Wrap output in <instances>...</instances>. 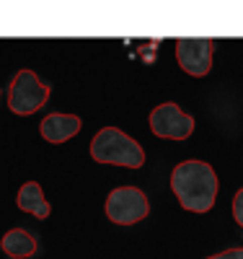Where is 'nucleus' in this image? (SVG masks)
Returning <instances> with one entry per match:
<instances>
[{
    "label": "nucleus",
    "mask_w": 243,
    "mask_h": 259,
    "mask_svg": "<svg viewBox=\"0 0 243 259\" xmlns=\"http://www.w3.org/2000/svg\"><path fill=\"white\" fill-rule=\"evenodd\" d=\"M50 101V85L41 83L34 70H18L8 89V106L13 114L29 117Z\"/></svg>",
    "instance_id": "obj_3"
},
{
    "label": "nucleus",
    "mask_w": 243,
    "mask_h": 259,
    "mask_svg": "<svg viewBox=\"0 0 243 259\" xmlns=\"http://www.w3.org/2000/svg\"><path fill=\"white\" fill-rule=\"evenodd\" d=\"M233 218H235V223L243 228V189H238L235 197H233Z\"/></svg>",
    "instance_id": "obj_10"
},
{
    "label": "nucleus",
    "mask_w": 243,
    "mask_h": 259,
    "mask_svg": "<svg viewBox=\"0 0 243 259\" xmlns=\"http://www.w3.org/2000/svg\"><path fill=\"white\" fill-rule=\"evenodd\" d=\"M80 127H83L80 117H75V114H60L57 112V114H47L41 119L39 133H41V138L47 143L60 145V143H68L70 138H75L80 133Z\"/></svg>",
    "instance_id": "obj_7"
},
{
    "label": "nucleus",
    "mask_w": 243,
    "mask_h": 259,
    "mask_svg": "<svg viewBox=\"0 0 243 259\" xmlns=\"http://www.w3.org/2000/svg\"><path fill=\"white\" fill-rule=\"evenodd\" d=\"M212 39H179L176 41V60L184 73L202 78L212 70Z\"/></svg>",
    "instance_id": "obj_6"
},
{
    "label": "nucleus",
    "mask_w": 243,
    "mask_h": 259,
    "mask_svg": "<svg viewBox=\"0 0 243 259\" xmlns=\"http://www.w3.org/2000/svg\"><path fill=\"white\" fill-rule=\"evenodd\" d=\"M16 205L24 212L34 215V218H50V212H52L50 202L44 200V192H41L39 182H26L24 187H21L18 197H16Z\"/></svg>",
    "instance_id": "obj_8"
},
{
    "label": "nucleus",
    "mask_w": 243,
    "mask_h": 259,
    "mask_svg": "<svg viewBox=\"0 0 243 259\" xmlns=\"http://www.w3.org/2000/svg\"><path fill=\"white\" fill-rule=\"evenodd\" d=\"M0 246H3V251L11 259H29V256L36 254V239L29 231H24V228H11L3 236Z\"/></svg>",
    "instance_id": "obj_9"
},
{
    "label": "nucleus",
    "mask_w": 243,
    "mask_h": 259,
    "mask_svg": "<svg viewBox=\"0 0 243 259\" xmlns=\"http://www.w3.org/2000/svg\"><path fill=\"white\" fill-rule=\"evenodd\" d=\"M150 202L140 187H117L106 197V218L117 226H135L148 218Z\"/></svg>",
    "instance_id": "obj_4"
},
{
    "label": "nucleus",
    "mask_w": 243,
    "mask_h": 259,
    "mask_svg": "<svg viewBox=\"0 0 243 259\" xmlns=\"http://www.w3.org/2000/svg\"><path fill=\"white\" fill-rule=\"evenodd\" d=\"M150 130L153 135L166 140H186L194 133V117L181 112L179 104L166 101L150 112Z\"/></svg>",
    "instance_id": "obj_5"
},
{
    "label": "nucleus",
    "mask_w": 243,
    "mask_h": 259,
    "mask_svg": "<svg viewBox=\"0 0 243 259\" xmlns=\"http://www.w3.org/2000/svg\"><path fill=\"white\" fill-rule=\"evenodd\" d=\"M207 259H243V249H225V251H220V254H212Z\"/></svg>",
    "instance_id": "obj_11"
},
{
    "label": "nucleus",
    "mask_w": 243,
    "mask_h": 259,
    "mask_svg": "<svg viewBox=\"0 0 243 259\" xmlns=\"http://www.w3.org/2000/svg\"><path fill=\"white\" fill-rule=\"evenodd\" d=\"M91 158L96 163H112L140 168L145 166V150L137 140H132L119 127H104L91 140Z\"/></svg>",
    "instance_id": "obj_2"
},
{
    "label": "nucleus",
    "mask_w": 243,
    "mask_h": 259,
    "mask_svg": "<svg viewBox=\"0 0 243 259\" xmlns=\"http://www.w3.org/2000/svg\"><path fill=\"white\" fill-rule=\"evenodd\" d=\"M171 189L184 210L207 212L217 197V174L205 161H181L171 171Z\"/></svg>",
    "instance_id": "obj_1"
}]
</instances>
